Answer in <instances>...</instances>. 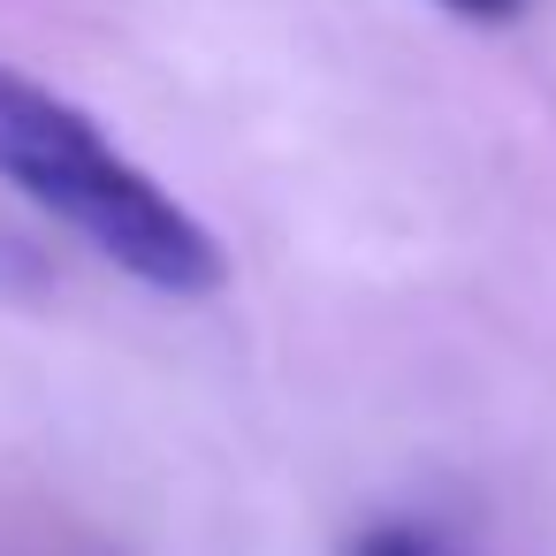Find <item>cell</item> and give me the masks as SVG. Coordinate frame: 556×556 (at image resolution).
Instances as JSON below:
<instances>
[{
	"mask_svg": "<svg viewBox=\"0 0 556 556\" xmlns=\"http://www.w3.org/2000/svg\"><path fill=\"white\" fill-rule=\"evenodd\" d=\"M434 9H450V16H465V24H510L526 0H434Z\"/></svg>",
	"mask_w": 556,
	"mask_h": 556,
	"instance_id": "7a4b0ae2",
	"label": "cell"
},
{
	"mask_svg": "<svg viewBox=\"0 0 556 556\" xmlns=\"http://www.w3.org/2000/svg\"><path fill=\"white\" fill-rule=\"evenodd\" d=\"M358 556H427V548H419L404 526H381V533H366V541H358Z\"/></svg>",
	"mask_w": 556,
	"mask_h": 556,
	"instance_id": "3957f363",
	"label": "cell"
},
{
	"mask_svg": "<svg viewBox=\"0 0 556 556\" xmlns=\"http://www.w3.org/2000/svg\"><path fill=\"white\" fill-rule=\"evenodd\" d=\"M0 176L146 290L214 298L229 282L214 229L191 206H176L130 153H115L77 100L47 92L24 70H0Z\"/></svg>",
	"mask_w": 556,
	"mask_h": 556,
	"instance_id": "6da1fadb",
	"label": "cell"
}]
</instances>
